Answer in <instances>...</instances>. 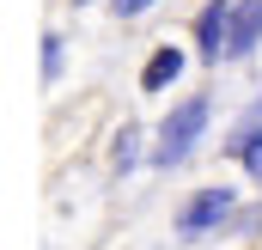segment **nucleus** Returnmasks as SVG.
I'll return each instance as SVG.
<instances>
[{"instance_id":"20e7f679","label":"nucleus","mask_w":262,"mask_h":250,"mask_svg":"<svg viewBox=\"0 0 262 250\" xmlns=\"http://www.w3.org/2000/svg\"><path fill=\"white\" fill-rule=\"evenodd\" d=\"M226 25H232V6H226V0H207V12L195 18L201 61H220V55H226Z\"/></svg>"},{"instance_id":"f03ea898","label":"nucleus","mask_w":262,"mask_h":250,"mask_svg":"<svg viewBox=\"0 0 262 250\" xmlns=\"http://www.w3.org/2000/svg\"><path fill=\"white\" fill-rule=\"evenodd\" d=\"M226 214H232V189H201L195 201L177 214V238H201V232H207V226H220Z\"/></svg>"},{"instance_id":"0eeeda50","label":"nucleus","mask_w":262,"mask_h":250,"mask_svg":"<svg viewBox=\"0 0 262 250\" xmlns=\"http://www.w3.org/2000/svg\"><path fill=\"white\" fill-rule=\"evenodd\" d=\"M134 140H140V128H122L116 134V165H134Z\"/></svg>"},{"instance_id":"f257e3e1","label":"nucleus","mask_w":262,"mask_h":250,"mask_svg":"<svg viewBox=\"0 0 262 250\" xmlns=\"http://www.w3.org/2000/svg\"><path fill=\"white\" fill-rule=\"evenodd\" d=\"M201 128H207V98H183L165 128H159V147H152V159L159 165H177V159H189V147L201 140Z\"/></svg>"},{"instance_id":"39448f33","label":"nucleus","mask_w":262,"mask_h":250,"mask_svg":"<svg viewBox=\"0 0 262 250\" xmlns=\"http://www.w3.org/2000/svg\"><path fill=\"white\" fill-rule=\"evenodd\" d=\"M177 73H183V49H171V43H165V49H152V61L140 67V92H165Z\"/></svg>"},{"instance_id":"423d86ee","label":"nucleus","mask_w":262,"mask_h":250,"mask_svg":"<svg viewBox=\"0 0 262 250\" xmlns=\"http://www.w3.org/2000/svg\"><path fill=\"white\" fill-rule=\"evenodd\" d=\"M226 153H238V159L250 165V177L262 183V128H244L238 140H226Z\"/></svg>"},{"instance_id":"1a4fd4ad","label":"nucleus","mask_w":262,"mask_h":250,"mask_svg":"<svg viewBox=\"0 0 262 250\" xmlns=\"http://www.w3.org/2000/svg\"><path fill=\"white\" fill-rule=\"evenodd\" d=\"M146 6H152V0H116V12H122V18H134V12H146Z\"/></svg>"},{"instance_id":"6e6552de","label":"nucleus","mask_w":262,"mask_h":250,"mask_svg":"<svg viewBox=\"0 0 262 250\" xmlns=\"http://www.w3.org/2000/svg\"><path fill=\"white\" fill-rule=\"evenodd\" d=\"M43 73H49V79L61 73V37H49V43H43Z\"/></svg>"},{"instance_id":"7ed1b4c3","label":"nucleus","mask_w":262,"mask_h":250,"mask_svg":"<svg viewBox=\"0 0 262 250\" xmlns=\"http://www.w3.org/2000/svg\"><path fill=\"white\" fill-rule=\"evenodd\" d=\"M256 43H262V0H238L226 25V55H250Z\"/></svg>"}]
</instances>
